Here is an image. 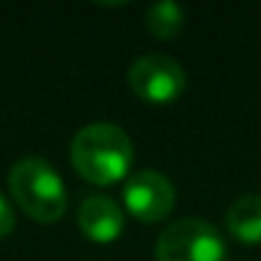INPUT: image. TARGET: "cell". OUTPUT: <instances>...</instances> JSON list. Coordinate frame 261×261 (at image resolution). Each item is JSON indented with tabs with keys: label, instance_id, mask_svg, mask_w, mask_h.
<instances>
[{
	"label": "cell",
	"instance_id": "1",
	"mask_svg": "<svg viewBox=\"0 0 261 261\" xmlns=\"http://www.w3.org/2000/svg\"><path fill=\"white\" fill-rule=\"evenodd\" d=\"M134 154L130 136L120 125L108 120L80 128L69 146L72 167L92 185H113L123 179L134 164Z\"/></svg>",
	"mask_w": 261,
	"mask_h": 261
},
{
	"label": "cell",
	"instance_id": "7",
	"mask_svg": "<svg viewBox=\"0 0 261 261\" xmlns=\"http://www.w3.org/2000/svg\"><path fill=\"white\" fill-rule=\"evenodd\" d=\"M225 225L236 241L256 246L261 243V195H241L225 213Z\"/></svg>",
	"mask_w": 261,
	"mask_h": 261
},
{
	"label": "cell",
	"instance_id": "3",
	"mask_svg": "<svg viewBox=\"0 0 261 261\" xmlns=\"http://www.w3.org/2000/svg\"><path fill=\"white\" fill-rule=\"evenodd\" d=\"M156 261H225L220 230L202 218H179L156 238Z\"/></svg>",
	"mask_w": 261,
	"mask_h": 261
},
{
	"label": "cell",
	"instance_id": "4",
	"mask_svg": "<svg viewBox=\"0 0 261 261\" xmlns=\"http://www.w3.org/2000/svg\"><path fill=\"white\" fill-rule=\"evenodd\" d=\"M128 82L141 100L167 105L185 92L187 74L182 64L167 54H144L128 69Z\"/></svg>",
	"mask_w": 261,
	"mask_h": 261
},
{
	"label": "cell",
	"instance_id": "6",
	"mask_svg": "<svg viewBox=\"0 0 261 261\" xmlns=\"http://www.w3.org/2000/svg\"><path fill=\"white\" fill-rule=\"evenodd\" d=\"M77 223L87 238L97 243H110L123 233V210L108 195L87 197L77 210Z\"/></svg>",
	"mask_w": 261,
	"mask_h": 261
},
{
	"label": "cell",
	"instance_id": "9",
	"mask_svg": "<svg viewBox=\"0 0 261 261\" xmlns=\"http://www.w3.org/2000/svg\"><path fill=\"white\" fill-rule=\"evenodd\" d=\"M13 228H16V213H13L11 202L6 200V195L0 192V238H6Z\"/></svg>",
	"mask_w": 261,
	"mask_h": 261
},
{
	"label": "cell",
	"instance_id": "2",
	"mask_svg": "<svg viewBox=\"0 0 261 261\" xmlns=\"http://www.w3.org/2000/svg\"><path fill=\"white\" fill-rule=\"evenodd\" d=\"M13 200L39 223H54L67 210V190L59 172L41 156H23L8 172Z\"/></svg>",
	"mask_w": 261,
	"mask_h": 261
},
{
	"label": "cell",
	"instance_id": "8",
	"mask_svg": "<svg viewBox=\"0 0 261 261\" xmlns=\"http://www.w3.org/2000/svg\"><path fill=\"white\" fill-rule=\"evenodd\" d=\"M146 26L156 39H174L185 26V8L172 0L151 3L146 11Z\"/></svg>",
	"mask_w": 261,
	"mask_h": 261
},
{
	"label": "cell",
	"instance_id": "5",
	"mask_svg": "<svg viewBox=\"0 0 261 261\" xmlns=\"http://www.w3.org/2000/svg\"><path fill=\"white\" fill-rule=\"evenodd\" d=\"M177 190L172 179L156 169H139L123 185V205L141 223H159L174 210Z\"/></svg>",
	"mask_w": 261,
	"mask_h": 261
}]
</instances>
